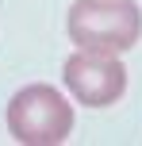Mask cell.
<instances>
[{"label":"cell","instance_id":"1","mask_svg":"<svg viewBox=\"0 0 142 146\" xmlns=\"http://www.w3.org/2000/svg\"><path fill=\"white\" fill-rule=\"evenodd\" d=\"M65 31L77 42V50L119 58L142 38V12L135 0H73Z\"/></svg>","mask_w":142,"mask_h":146},{"label":"cell","instance_id":"2","mask_svg":"<svg viewBox=\"0 0 142 146\" xmlns=\"http://www.w3.org/2000/svg\"><path fill=\"white\" fill-rule=\"evenodd\" d=\"M8 131L27 146L65 142L73 131V108L54 85H27L8 100Z\"/></svg>","mask_w":142,"mask_h":146},{"label":"cell","instance_id":"3","mask_svg":"<svg viewBox=\"0 0 142 146\" xmlns=\"http://www.w3.org/2000/svg\"><path fill=\"white\" fill-rule=\"evenodd\" d=\"M61 81L85 108H108L127 92V69L115 54H92V50L69 54Z\"/></svg>","mask_w":142,"mask_h":146}]
</instances>
